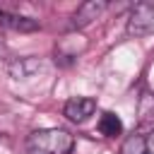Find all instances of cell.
<instances>
[{"label": "cell", "mask_w": 154, "mask_h": 154, "mask_svg": "<svg viewBox=\"0 0 154 154\" xmlns=\"http://www.w3.org/2000/svg\"><path fill=\"white\" fill-rule=\"evenodd\" d=\"M118 154H147V140L142 135H130L123 142V147H120Z\"/></svg>", "instance_id": "ba28073f"}, {"label": "cell", "mask_w": 154, "mask_h": 154, "mask_svg": "<svg viewBox=\"0 0 154 154\" xmlns=\"http://www.w3.org/2000/svg\"><path fill=\"white\" fill-rule=\"evenodd\" d=\"M144 140H147V154H154V130H152Z\"/></svg>", "instance_id": "30bf717a"}, {"label": "cell", "mask_w": 154, "mask_h": 154, "mask_svg": "<svg viewBox=\"0 0 154 154\" xmlns=\"http://www.w3.org/2000/svg\"><path fill=\"white\" fill-rule=\"evenodd\" d=\"M0 26L14 29V31H36L38 29V22L31 19V17H22V14L7 12V10L0 7Z\"/></svg>", "instance_id": "5b68a950"}, {"label": "cell", "mask_w": 154, "mask_h": 154, "mask_svg": "<svg viewBox=\"0 0 154 154\" xmlns=\"http://www.w3.org/2000/svg\"><path fill=\"white\" fill-rule=\"evenodd\" d=\"M7 70H10V75L14 79H29V77H34L41 70V60H36V58H19V60L10 63Z\"/></svg>", "instance_id": "8992f818"}, {"label": "cell", "mask_w": 154, "mask_h": 154, "mask_svg": "<svg viewBox=\"0 0 154 154\" xmlns=\"http://www.w3.org/2000/svg\"><path fill=\"white\" fill-rule=\"evenodd\" d=\"M94 108H96V101H94V99H89V96H75V99H70V101L65 103L63 113H65V118L72 120V123H84V120L94 113Z\"/></svg>", "instance_id": "3957f363"}, {"label": "cell", "mask_w": 154, "mask_h": 154, "mask_svg": "<svg viewBox=\"0 0 154 154\" xmlns=\"http://www.w3.org/2000/svg\"><path fill=\"white\" fill-rule=\"evenodd\" d=\"M29 144L36 154H70L75 147V137L67 130L60 128H46L36 130L29 137Z\"/></svg>", "instance_id": "6da1fadb"}, {"label": "cell", "mask_w": 154, "mask_h": 154, "mask_svg": "<svg viewBox=\"0 0 154 154\" xmlns=\"http://www.w3.org/2000/svg\"><path fill=\"white\" fill-rule=\"evenodd\" d=\"M154 31V2H137L128 19L130 36H147Z\"/></svg>", "instance_id": "7a4b0ae2"}, {"label": "cell", "mask_w": 154, "mask_h": 154, "mask_svg": "<svg viewBox=\"0 0 154 154\" xmlns=\"http://www.w3.org/2000/svg\"><path fill=\"white\" fill-rule=\"evenodd\" d=\"M99 132L106 135V137H116V135H120V132H123V123H120V118H118L116 113L106 111V113L99 118Z\"/></svg>", "instance_id": "52a82bcc"}, {"label": "cell", "mask_w": 154, "mask_h": 154, "mask_svg": "<svg viewBox=\"0 0 154 154\" xmlns=\"http://www.w3.org/2000/svg\"><path fill=\"white\" fill-rule=\"evenodd\" d=\"M103 10H106V2H103V0H87V2H82V5L77 7V12L72 14L70 26H72V29H82V26L91 24Z\"/></svg>", "instance_id": "277c9868"}, {"label": "cell", "mask_w": 154, "mask_h": 154, "mask_svg": "<svg viewBox=\"0 0 154 154\" xmlns=\"http://www.w3.org/2000/svg\"><path fill=\"white\" fill-rule=\"evenodd\" d=\"M140 123L144 125V123H152L154 120V94H142V99H140Z\"/></svg>", "instance_id": "9c48e42d"}]
</instances>
